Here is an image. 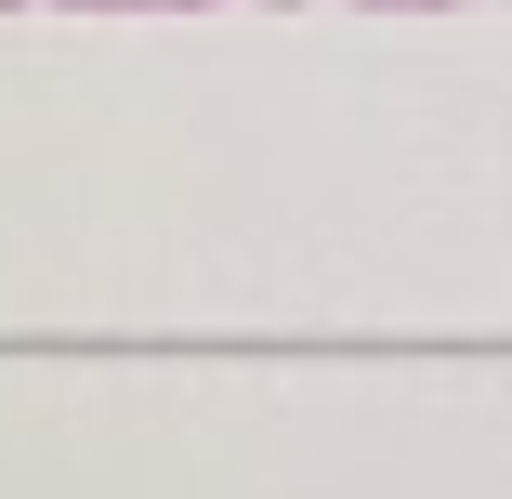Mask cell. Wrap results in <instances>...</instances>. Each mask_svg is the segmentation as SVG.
I'll use <instances>...</instances> for the list:
<instances>
[{"label":"cell","instance_id":"cell-1","mask_svg":"<svg viewBox=\"0 0 512 499\" xmlns=\"http://www.w3.org/2000/svg\"><path fill=\"white\" fill-rule=\"evenodd\" d=\"M368 14H447V0H368Z\"/></svg>","mask_w":512,"mask_h":499},{"label":"cell","instance_id":"cell-2","mask_svg":"<svg viewBox=\"0 0 512 499\" xmlns=\"http://www.w3.org/2000/svg\"><path fill=\"white\" fill-rule=\"evenodd\" d=\"M66 14H132V0H66Z\"/></svg>","mask_w":512,"mask_h":499},{"label":"cell","instance_id":"cell-3","mask_svg":"<svg viewBox=\"0 0 512 499\" xmlns=\"http://www.w3.org/2000/svg\"><path fill=\"white\" fill-rule=\"evenodd\" d=\"M171 14H211V0H171Z\"/></svg>","mask_w":512,"mask_h":499},{"label":"cell","instance_id":"cell-4","mask_svg":"<svg viewBox=\"0 0 512 499\" xmlns=\"http://www.w3.org/2000/svg\"><path fill=\"white\" fill-rule=\"evenodd\" d=\"M0 14H14V0H0Z\"/></svg>","mask_w":512,"mask_h":499}]
</instances>
